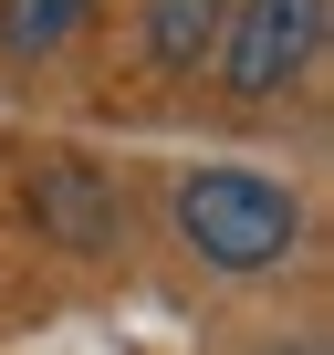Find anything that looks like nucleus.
<instances>
[{"mask_svg":"<svg viewBox=\"0 0 334 355\" xmlns=\"http://www.w3.org/2000/svg\"><path fill=\"white\" fill-rule=\"evenodd\" d=\"M42 220L63 230V251H105V241H115V199L94 189L84 167H53V178H42Z\"/></svg>","mask_w":334,"mask_h":355,"instance_id":"nucleus-4","label":"nucleus"},{"mask_svg":"<svg viewBox=\"0 0 334 355\" xmlns=\"http://www.w3.org/2000/svg\"><path fill=\"white\" fill-rule=\"evenodd\" d=\"M220 53H230V94H282V84H303V63L324 53V0H230Z\"/></svg>","mask_w":334,"mask_h":355,"instance_id":"nucleus-2","label":"nucleus"},{"mask_svg":"<svg viewBox=\"0 0 334 355\" xmlns=\"http://www.w3.org/2000/svg\"><path fill=\"white\" fill-rule=\"evenodd\" d=\"M220 21L230 0H146V53L167 73H199V53H220Z\"/></svg>","mask_w":334,"mask_h":355,"instance_id":"nucleus-3","label":"nucleus"},{"mask_svg":"<svg viewBox=\"0 0 334 355\" xmlns=\"http://www.w3.org/2000/svg\"><path fill=\"white\" fill-rule=\"evenodd\" d=\"M178 230L209 272H272V261H292L303 209L251 167H199V178H178Z\"/></svg>","mask_w":334,"mask_h":355,"instance_id":"nucleus-1","label":"nucleus"},{"mask_svg":"<svg viewBox=\"0 0 334 355\" xmlns=\"http://www.w3.org/2000/svg\"><path fill=\"white\" fill-rule=\"evenodd\" d=\"M84 11H94V0H0V42H11V53H53Z\"/></svg>","mask_w":334,"mask_h":355,"instance_id":"nucleus-5","label":"nucleus"}]
</instances>
